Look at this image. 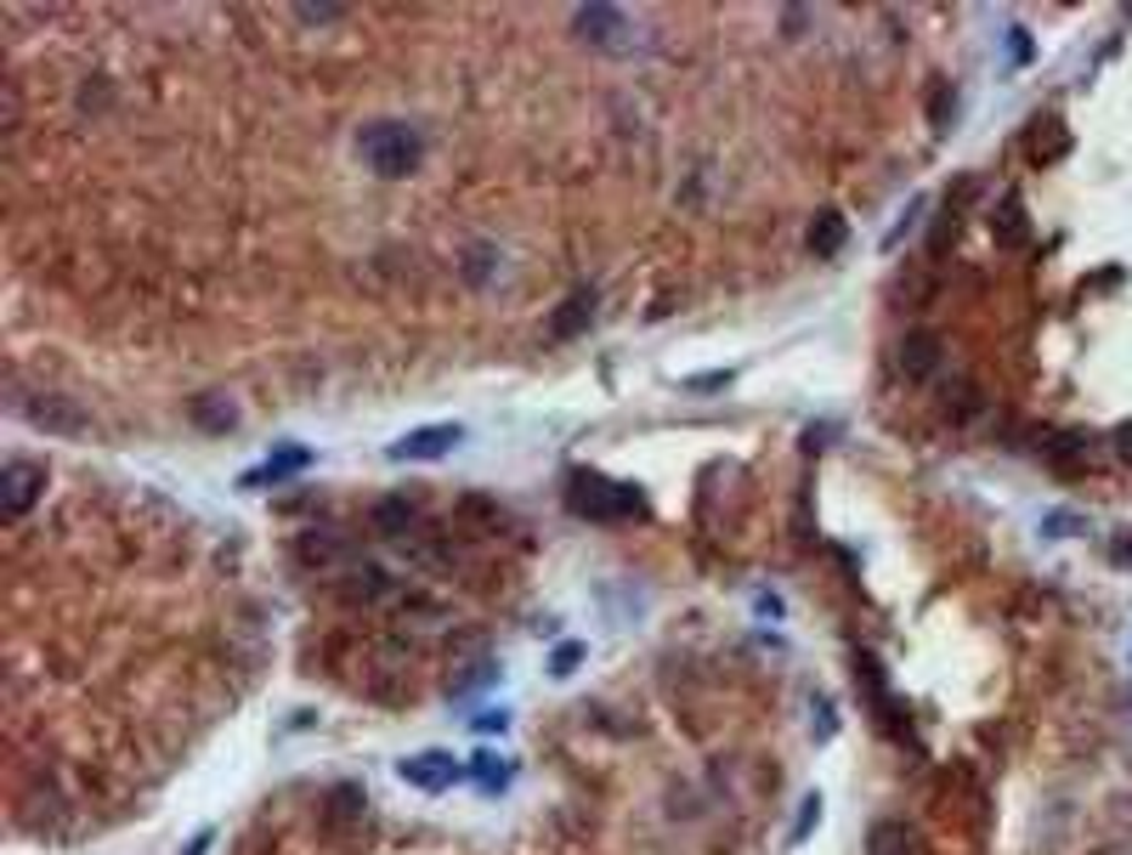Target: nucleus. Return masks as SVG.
I'll use <instances>...</instances> for the list:
<instances>
[{
	"label": "nucleus",
	"mask_w": 1132,
	"mask_h": 855,
	"mask_svg": "<svg viewBox=\"0 0 1132 855\" xmlns=\"http://www.w3.org/2000/svg\"><path fill=\"white\" fill-rule=\"evenodd\" d=\"M357 154L380 181H403L425 159V136L414 125H403V119H374V125L357 131Z\"/></svg>",
	"instance_id": "nucleus-1"
},
{
	"label": "nucleus",
	"mask_w": 1132,
	"mask_h": 855,
	"mask_svg": "<svg viewBox=\"0 0 1132 855\" xmlns=\"http://www.w3.org/2000/svg\"><path fill=\"white\" fill-rule=\"evenodd\" d=\"M567 510L583 515V521H623V515L646 510V499H640V488H629V482H606L601 470H578V477L567 482Z\"/></svg>",
	"instance_id": "nucleus-2"
},
{
	"label": "nucleus",
	"mask_w": 1132,
	"mask_h": 855,
	"mask_svg": "<svg viewBox=\"0 0 1132 855\" xmlns=\"http://www.w3.org/2000/svg\"><path fill=\"white\" fill-rule=\"evenodd\" d=\"M499 675V663H494V646H487V635H459L454 651H448V691L454 697H470L476 686H487Z\"/></svg>",
	"instance_id": "nucleus-3"
},
{
	"label": "nucleus",
	"mask_w": 1132,
	"mask_h": 855,
	"mask_svg": "<svg viewBox=\"0 0 1132 855\" xmlns=\"http://www.w3.org/2000/svg\"><path fill=\"white\" fill-rule=\"evenodd\" d=\"M572 29L595 45V52H629V40H634V23H629V12H617V7H578V12H572Z\"/></svg>",
	"instance_id": "nucleus-4"
},
{
	"label": "nucleus",
	"mask_w": 1132,
	"mask_h": 855,
	"mask_svg": "<svg viewBox=\"0 0 1132 855\" xmlns=\"http://www.w3.org/2000/svg\"><path fill=\"white\" fill-rule=\"evenodd\" d=\"M40 493H45V465L12 459L7 470H0V510H7V521L29 515V510L40 504Z\"/></svg>",
	"instance_id": "nucleus-5"
},
{
	"label": "nucleus",
	"mask_w": 1132,
	"mask_h": 855,
	"mask_svg": "<svg viewBox=\"0 0 1132 855\" xmlns=\"http://www.w3.org/2000/svg\"><path fill=\"white\" fill-rule=\"evenodd\" d=\"M23 419L34 425V431H45V437H85V431H91V419H85L80 403H69V397H29V403H23Z\"/></svg>",
	"instance_id": "nucleus-6"
},
{
	"label": "nucleus",
	"mask_w": 1132,
	"mask_h": 855,
	"mask_svg": "<svg viewBox=\"0 0 1132 855\" xmlns=\"http://www.w3.org/2000/svg\"><path fill=\"white\" fill-rule=\"evenodd\" d=\"M397 776H403L408 788H419V793H442V788H454V782L465 776V765H459L454 753H442V748H425V753L403 759Z\"/></svg>",
	"instance_id": "nucleus-7"
},
{
	"label": "nucleus",
	"mask_w": 1132,
	"mask_h": 855,
	"mask_svg": "<svg viewBox=\"0 0 1132 855\" xmlns=\"http://www.w3.org/2000/svg\"><path fill=\"white\" fill-rule=\"evenodd\" d=\"M459 442H465V425H419V431L397 437L385 453L397 459V465H408V459H442V453L459 448Z\"/></svg>",
	"instance_id": "nucleus-8"
},
{
	"label": "nucleus",
	"mask_w": 1132,
	"mask_h": 855,
	"mask_svg": "<svg viewBox=\"0 0 1132 855\" xmlns=\"http://www.w3.org/2000/svg\"><path fill=\"white\" fill-rule=\"evenodd\" d=\"M991 239H997L1003 250H1025V244H1030V216H1025V199L1014 194V187H1008V194L997 199V210H991Z\"/></svg>",
	"instance_id": "nucleus-9"
},
{
	"label": "nucleus",
	"mask_w": 1132,
	"mask_h": 855,
	"mask_svg": "<svg viewBox=\"0 0 1132 855\" xmlns=\"http://www.w3.org/2000/svg\"><path fill=\"white\" fill-rule=\"evenodd\" d=\"M934 368H941V335H934V329H912V335L901 341V374L906 379H934Z\"/></svg>",
	"instance_id": "nucleus-10"
},
{
	"label": "nucleus",
	"mask_w": 1132,
	"mask_h": 855,
	"mask_svg": "<svg viewBox=\"0 0 1132 855\" xmlns=\"http://www.w3.org/2000/svg\"><path fill=\"white\" fill-rule=\"evenodd\" d=\"M589 317H595V290L583 283V290H572V295L561 301L550 335H555V341H572V335H583V329H589Z\"/></svg>",
	"instance_id": "nucleus-11"
},
{
	"label": "nucleus",
	"mask_w": 1132,
	"mask_h": 855,
	"mask_svg": "<svg viewBox=\"0 0 1132 855\" xmlns=\"http://www.w3.org/2000/svg\"><path fill=\"white\" fill-rule=\"evenodd\" d=\"M844 239H850V221L839 216V210H821L816 221H810V232H804V244H810V256H821V261H832L844 250Z\"/></svg>",
	"instance_id": "nucleus-12"
},
{
	"label": "nucleus",
	"mask_w": 1132,
	"mask_h": 855,
	"mask_svg": "<svg viewBox=\"0 0 1132 855\" xmlns=\"http://www.w3.org/2000/svg\"><path fill=\"white\" fill-rule=\"evenodd\" d=\"M307 465H312V448H301V442H283V448H278V453H272L261 470H250L243 482H250V488H256V482H283V477H294V470H307Z\"/></svg>",
	"instance_id": "nucleus-13"
},
{
	"label": "nucleus",
	"mask_w": 1132,
	"mask_h": 855,
	"mask_svg": "<svg viewBox=\"0 0 1132 855\" xmlns=\"http://www.w3.org/2000/svg\"><path fill=\"white\" fill-rule=\"evenodd\" d=\"M866 855H917V838L906 822H877L866 833Z\"/></svg>",
	"instance_id": "nucleus-14"
},
{
	"label": "nucleus",
	"mask_w": 1132,
	"mask_h": 855,
	"mask_svg": "<svg viewBox=\"0 0 1132 855\" xmlns=\"http://www.w3.org/2000/svg\"><path fill=\"white\" fill-rule=\"evenodd\" d=\"M187 414H193V425H199V431H210V437H227L232 425H238V408H232L227 397H199Z\"/></svg>",
	"instance_id": "nucleus-15"
},
{
	"label": "nucleus",
	"mask_w": 1132,
	"mask_h": 855,
	"mask_svg": "<svg viewBox=\"0 0 1132 855\" xmlns=\"http://www.w3.org/2000/svg\"><path fill=\"white\" fill-rule=\"evenodd\" d=\"M1088 448H1093L1088 437H1059V448H1048V465L1059 470V477H1076V470H1088V465H1093Z\"/></svg>",
	"instance_id": "nucleus-16"
},
{
	"label": "nucleus",
	"mask_w": 1132,
	"mask_h": 855,
	"mask_svg": "<svg viewBox=\"0 0 1132 855\" xmlns=\"http://www.w3.org/2000/svg\"><path fill=\"white\" fill-rule=\"evenodd\" d=\"M374 528L391 533V539H408V528H414V504H408V499H385V504L374 510Z\"/></svg>",
	"instance_id": "nucleus-17"
},
{
	"label": "nucleus",
	"mask_w": 1132,
	"mask_h": 855,
	"mask_svg": "<svg viewBox=\"0 0 1132 855\" xmlns=\"http://www.w3.org/2000/svg\"><path fill=\"white\" fill-rule=\"evenodd\" d=\"M1065 148H1070V136L1048 119V125H1037V136H1030V159L1037 165H1053V159H1065Z\"/></svg>",
	"instance_id": "nucleus-18"
},
{
	"label": "nucleus",
	"mask_w": 1132,
	"mask_h": 855,
	"mask_svg": "<svg viewBox=\"0 0 1132 855\" xmlns=\"http://www.w3.org/2000/svg\"><path fill=\"white\" fill-rule=\"evenodd\" d=\"M470 782H476L481 793H499V788L510 782V765H505V759H494V753H476V759H470Z\"/></svg>",
	"instance_id": "nucleus-19"
},
{
	"label": "nucleus",
	"mask_w": 1132,
	"mask_h": 855,
	"mask_svg": "<svg viewBox=\"0 0 1132 855\" xmlns=\"http://www.w3.org/2000/svg\"><path fill=\"white\" fill-rule=\"evenodd\" d=\"M340 555H346V550H340L329 533H307V539H301V561H307V566H334Z\"/></svg>",
	"instance_id": "nucleus-20"
},
{
	"label": "nucleus",
	"mask_w": 1132,
	"mask_h": 855,
	"mask_svg": "<svg viewBox=\"0 0 1132 855\" xmlns=\"http://www.w3.org/2000/svg\"><path fill=\"white\" fill-rule=\"evenodd\" d=\"M578 663H583V640H561V646H555V657H550V675H555V680H567V675L578 669Z\"/></svg>",
	"instance_id": "nucleus-21"
},
{
	"label": "nucleus",
	"mask_w": 1132,
	"mask_h": 855,
	"mask_svg": "<svg viewBox=\"0 0 1132 855\" xmlns=\"http://www.w3.org/2000/svg\"><path fill=\"white\" fill-rule=\"evenodd\" d=\"M957 114V91L952 85H941L934 91V103H928V119H934V131H946V119Z\"/></svg>",
	"instance_id": "nucleus-22"
},
{
	"label": "nucleus",
	"mask_w": 1132,
	"mask_h": 855,
	"mask_svg": "<svg viewBox=\"0 0 1132 855\" xmlns=\"http://www.w3.org/2000/svg\"><path fill=\"white\" fill-rule=\"evenodd\" d=\"M923 205H928V199H923V194H917V199H912V205H906V216H901V227H895V232H890V239H883V250H895V244H901V239H906V227H912V221H917V216H923Z\"/></svg>",
	"instance_id": "nucleus-23"
},
{
	"label": "nucleus",
	"mask_w": 1132,
	"mask_h": 855,
	"mask_svg": "<svg viewBox=\"0 0 1132 855\" xmlns=\"http://www.w3.org/2000/svg\"><path fill=\"white\" fill-rule=\"evenodd\" d=\"M816 822H821V793H810V799H804V816H799V827H793V844H799V838H804Z\"/></svg>",
	"instance_id": "nucleus-24"
},
{
	"label": "nucleus",
	"mask_w": 1132,
	"mask_h": 855,
	"mask_svg": "<svg viewBox=\"0 0 1132 855\" xmlns=\"http://www.w3.org/2000/svg\"><path fill=\"white\" fill-rule=\"evenodd\" d=\"M505 726H510L505 708H487V715H476V731H505Z\"/></svg>",
	"instance_id": "nucleus-25"
},
{
	"label": "nucleus",
	"mask_w": 1132,
	"mask_h": 855,
	"mask_svg": "<svg viewBox=\"0 0 1132 855\" xmlns=\"http://www.w3.org/2000/svg\"><path fill=\"white\" fill-rule=\"evenodd\" d=\"M692 392H719V386H730V374H697V379H685Z\"/></svg>",
	"instance_id": "nucleus-26"
},
{
	"label": "nucleus",
	"mask_w": 1132,
	"mask_h": 855,
	"mask_svg": "<svg viewBox=\"0 0 1132 855\" xmlns=\"http://www.w3.org/2000/svg\"><path fill=\"white\" fill-rule=\"evenodd\" d=\"M294 18H301V23H334L340 12H334V7H301V12H294Z\"/></svg>",
	"instance_id": "nucleus-27"
},
{
	"label": "nucleus",
	"mask_w": 1132,
	"mask_h": 855,
	"mask_svg": "<svg viewBox=\"0 0 1132 855\" xmlns=\"http://www.w3.org/2000/svg\"><path fill=\"white\" fill-rule=\"evenodd\" d=\"M1115 448H1121V459H1132V425H1121V431H1115Z\"/></svg>",
	"instance_id": "nucleus-28"
},
{
	"label": "nucleus",
	"mask_w": 1132,
	"mask_h": 855,
	"mask_svg": "<svg viewBox=\"0 0 1132 855\" xmlns=\"http://www.w3.org/2000/svg\"><path fill=\"white\" fill-rule=\"evenodd\" d=\"M210 838H216V833H199V838L187 844V855H205V849H210Z\"/></svg>",
	"instance_id": "nucleus-29"
},
{
	"label": "nucleus",
	"mask_w": 1132,
	"mask_h": 855,
	"mask_svg": "<svg viewBox=\"0 0 1132 855\" xmlns=\"http://www.w3.org/2000/svg\"><path fill=\"white\" fill-rule=\"evenodd\" d=\"M1099 855H1132V844H1115V849H1099Z\"/></svg>",
	"instance_id": "nucleus-30"
}]
</instances>
